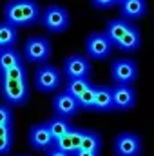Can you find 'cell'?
Masks as SVG:
<instances>
[{
  "mask_svg": "<svg viewBox=\"0 0 154 156\" xmlns=\"http://www.w3.org/2000/svg\"><path fill=\"white\" fill-rule=\"evenodd\" d=\"M40 5L35 0H9L4 7V22L15 27H27L40 22Z\"/></svg>",
  "mask_w": 154,
  "mask_h": 156,
  "instance_id": "obj_1",
  "label": "cell"
},
{
  "mask_svg": "<svg viewBox=\"0 0 154 156\" xmlns=\"http://www.w3.org/2000/svg\"><path fill=\"white\" fill-rule=\"evenodd\" d=\"M40 24L49 33H64L71 24V16L62 5H47L40 13Z\"/></svg>",
  "mask_w": 154,
  "mask_h": 156,
  "instance_id": "obj_2",
  "label": "cell"
},
{
  "mask_svg": "<svg viewBox=\"0 0 154 156\" xmlns=\"http://www.w3.org/2000/svg\"><path fill=\"white\" fill-rule=\"evenodd\" d=\"M53 55V45L47 37H31L24 45V60L29 64H47Z\"/></svg>",
  "mask_w": 154,
  "mask_h": 156,
  "instance_id": "obj_3",
  "label": "cell"
},
{
  "mask_svg": "<svg viewBox=\"0 0 154 156\" xmlns=\"http://www.w3.org/2000/svg\"><path fill=\"white\" fill-rule=\"evenodd\" d=\"M62 83V71L53 64H42L35 71V87L40 93H53Z\"/></svg>",
  "mask_w": 154,
  "mask_h": 156,
  "instance_id": "obj_4",
  "label": "cell"
},
{
  "mask_svg": "<svg viewBox=\"0 0 154 156\" xmlns=\"http://www.w3.org/2000/svg\"><path fill=\"white\" fill-rule=\"evenodd\" d=\"M0 93H2V98L5 100V104H9V105H24L29 100L27 82L0 78Z\"/></svg>",
  "mask_w": 154,
  "mask_h": 156,
  "instance_id": "obj_5",
  "label": "cell"
},
{
  "mask_svg": "<svg viewBox=\"0 0 154 156\" xmlns=\"http://www.w3.org/2000/svg\"><path fill=\"white\" fill-rule=\"evenodd\" d=\"M111 76L118 85H131L138 78V66L131 58H118L111 66Z\"/></svg>",
  "mask_w": 154,
  "mask_h": 156,
  "instance_id": "obj_6",
  "label": "cell"
},
{
  "mask_svg": "<svg viewBox=\"0 0 154 156\" xmlns=\"http://www.w3.org/2000/svg\"><path fill=\"white\" fill-rule=\"evenodd\" d=\"M114 47L111 45V42L107 40L105 33H91L85 40V53L89 58L93 60H105L111 56V51Z\"/></svg>",
  "mask_w": 154,
  "mask_h": 156,
  "instance_id": "obj_7",
  "label": "cell"
},
{
  "mask_svg": "<svg viewBox=\"0 0 154 156\" xmlns=\"http://www.w3.org/2000/svg\"><path fill=\"white\" fill-rule=\"evenodd\" d=\"M62 75H65L67 80H75V78H83L89 80L91 76V62L87 56L83 55H71L64 60V69Z\"/></svg>",
  "mask_w": 154,
  "mask_h": 156,
  "instance_id": "obj_8",
  "label": "cell"
},
{
  "mask_svg": "<svg viewBox=\"0 0 154 156\" xmlns=\"http://www.w3.org/2000/svg\"><path fill=\"white\" fill-rule=\"evenodd\" d=\"M116 156H140L142 154V138L134 133H120L114 140Z\"/></svg>",
  "mask_w": 154,
  "mask_h": 156,
  "instance_id": "obj_9",
  "label": "cell"
},
{
  "mask_svg": "<svg viewBox=\"0 0 154 156\" xmlns=\"http://www.w3.org/2000/svg\"><path fill=\"white\" fill-rule=\"evenodd\" d=\"M53 111H54V116L71 120L80 113V105L75 96H71L67 91H62L53 98Z\"/></svg>",
  "mask_w": 154,
  "mask_h": 156,
  "instance_id": "obj_10",
  "label": "cell"
},
{
  "mask_svg": "<svg viewBox=\"0 0 154 156\" xmlns=\"http://www.w3.org/2000/svg\"><path fill=\"white\" fill-rule=\"evenodd\" d=\"M113 94V109L114 111H131L136 104V91L132 85H118L111 87Z\"/></svg>",
  "mask_w": 154,
  "mask_h": 156,
  "instance_id": "obj_11",
  "label": "cell"
},
{
  "mask_svg": "<svg viewBox=\"0 0 154 156\" xmlns=\"http://www.w3.org/2000/svg\"><path fill=\"white\" fill-rule=\"evenodd\" d=\"M53 136L47 131L45 123H37L29 129V145L37 151H47L49 147H53Z\"/></svg>",
  "mask_w": 154,
  "mask_h": 156,
  "instance_id": "obj_12",
  "label": "cell"
},
{
  "mask_svg": "<svg viewBox=\"0 0 154 156\" xmlns=\"http://www.w3.org/2000/svg\"><path fill=\"white\" fill-rule=\"evenodd\" d=\"M118 5H120L121 18L127 22L138 20L147 13V0H121Z\"/></svg>",
  "mask_w": 154,
  "mask_h": 156,
  "instance_id": "obj_13",
  "label": "cell"
},
{
  "mask_svg": "<svg viewBox=\"0 0 154 156\" xmlns=\"http://www.w3.org/2000/svg\"><path fill=\"white\" fill-rule=\"evenodd\" d=\"M82 133H83V129H75V127H73L69 133H65L64 136L56 138V140L53 142V147H56L58 151H64V153H67V154L75 153V151L80 149Z\"/></svg>",
  "mask_w": 154,
  "mask_h": 156,
  "instance_id": "obj_14",
  "label": "cell"
},
{
  "mask_svg": "<svg viewBox=\"0 0 154 156\" xmlns=\"http://www.w3.org/2000/svg\"><path fill=\"white\" fill-rule=\"evenodd\" d=\"M131 26H132V22H127V20H123V18H116V20H109V22H107L103 33H105V37L111 42L113 47L125 37V33L131 29Z\"/></svg>",
  "mask_w": 154,
  "mask_h": 156,
  "instance_id": "obj_15",
  "label": "cell"
},
{
  "mask_svg": "<svg viewBox=\"0 0 154 156\" xmlns=\"http://www.w3.org/2000/svg\"><path fill=\"white\" fill-rule=\"evenodd\" d=\"M93 111H98V113L114 111L113 109L111 87H105V85H96L94 87V105H93Z\"/></svg>",
  "mask_w": 154,
  "mask_h": 156,
  "instance_id": "obj_16",
  "label": "cell"
},
{
  "mask_svg": "<svg viewBox=\"0 0 154 156\" xmlns=\"http://www.w3.org/2000/svg\"><path fill=\"white\" fill-rule=\"evenodd\" d=\"M140 45H142V33H140V29L132 24L131 29L125 33V37L114 45V49L125 51V53H134V51L140 49Z\"/></svg>",
  "mask_w": 154,
  "mask_h": 156,
  "instance_id": "obj_17",
  "label": "cell"
},
{
  "mask_svg": "<svg viewBox=\"0 0 154 156\" xmlns=\"http://www.w3.org/2000/svg\"><path fill=\"white\" fill-rule=\"evenodd\" d=\"M16 42H18V29L7 22H0V47L15 49Z\"/></svg>",
  "mask_w": 154,
  "mask_h": 156,
  "instance_id": "obj_18",
  "label": "cell"
},
{
  "mask_svg": "<svg viewBox=\"0 0 154 156\" xmlns=\"http://www.w3.org/2000/svg\"><path fill=\"white\" fill-rule=\"evenodd\" d=\"M44 123H45L47 131L51 133L53 140H56V138L64 136L65 133H69V131L73 129V125H71V122H69V120H65V118H60V116L49 118V120H47V122H44Z\"/></svg>",
  "mask_w": 154,
  "mask_h": 156,
  "instance_id": "obj_19",
  "label": "cell"
},
{
  "mask_svg": "<svg viewBox=\"0 0 154 156\" xmlns=\"http://www.w3.org/2000/svg\"><path fill=\"white\" fill-rule=\"evenodd\" d=\"M22 62H24V58L16 49H0V75Z\"/></svg>",
  "mask_w": 154,
  "mask_h": 156,
  "instance_id": "obj_20",
  "label": "cell"
},
{
  "mask_svg": "<svg viewBox=\"0 0 154 156\" xmlns=\"http://www.w3.org/2000/svg\"><path fill=\"white\" fill-rule=\"evenodd\" d=\"M80 149L93 151V153H100V149H102V136L96 131H85L83 129L82 142H80Z\"/></svg>",
  "mask_w": 154,
  "mask_h": 156,
  "instance_id": "obj_21",
  "label": "cell"
},
{
  "mask_svg": "<svg viewBox=\"0 0 154 156\" xmlns=\"http://www.w3.org/2000/svg\"><path fill=\"white\" fill-rule=\"evenodd\" d=\"M94 87L96 85H89L76 98L78 105H80V111H93V105H94Z\"/></svg>",
  "mask_w": 154,
  "mask_h": 156,
  "instance_id": "obj_22",
  "label": "cell"
},
{
  "mask_svg": "<svg viewBox=\"0 0 154 156\" xmlns=\"http://www.w3.org/2000/svg\"><path fill=\"white\" fill-rule=\"evenodd\" d=\"M89 85H93L89 80H83V78H75V80H67V87L64 89V91H67L71 96H75L78 98Z\"/></svg>",
  "mask_w": 154,
  "mask_h": 156,
  "instance_id": "obj_23",
  "label": "cell"
},
{
  "mask_svg": "<svg viewBox=\"0 0 154 156\" xmlns=\"http://www.w3.org/2000/svg\"><path fill=\"white\" fill-rule=\"evenodd\" d=\"M0 78H5V80H18V82H27V69H26V66H24V62H22V64H18V66L7 69L5 73H2Z\"/></svg>",
  "mask_w": 154,
  "mask_h": 156,
  "instance_id": "obj_24",
  "label": "cell"
},
{
  "mask_svg": "<svg viewBox=\"0 0 154 156\" xmlns=\"http://www.w3.org/2000/svg\"><path fill=\"white\" fill-rule=\"evenodd\" d=\"M13 147V136H0V156L9 154Z\"/></svg>",
  "mask_w": 154,
  "mask_h": 156,
  "instance_id": "obj_25",
  "label": "cell"
},
{
  "mask_svg": "<svg viewBox=\"0 0 154 156\" xmlns=\"http://www.w3.org/2000/svg\"><path fill=\"white\" fill-rule=\"evenodd\" d=\"M11 120H13V113H11V109H9L7 105H2V104H0V125H4V123H11Z\"/></svg>",
  "mask_w": 154,
  "mask_h": 156,
  "instance_id": "obj_26",
  "label": "cell"
},
{
  "mask_svg": "<svg viewBox=\"0 0 154 156\" xmlns=\"http://www.w3.org/2000/svg\"><path fill=\"white\" fill-rule=\"evenodd\" d=\"M91 4L96 9H111L113 5H116L114 0H91Z\"/></svg>",
  "mask_w": 154,
  "mask_h": 156,
  "instance_id": "obj_27",
  "label": "cell"
},
{
  "mask_svg": "<svg viewBox=\"0 0 154 156\" xmlns=\"http://www.w3.org/2000/svg\"><path fill=\"white\" fill-rule=\"evenodd\" d=\"M13 134V127H11V123H4V125H0V136H11Z\"/></svg>",
  "mask_w": 154,
  "mask_h": 156,
  "instance_id": "obj_28",
  "label": "cell"
},
{
  "mask_svg": "<svg viewBox=\"0 0 154 156\" xmlns=\"http://www.w3.org/2000/svg\"><path fill=\"white\" fill-rule=\"evenodd\" d=\"M45 156H71V154H67V153H64V151H58L56 147H49V149L45 151Z\"/></svg>",
  "mask_w": 154,
  "mask_h": 156,
  "instance_id": "obj_29",
  "label": "cell"
},
{
  "mask_svg": "<svg viewBox=\"0 0 154 156\" xmlns=\"http://www.w3.org/2000/svg\"><path fill=\"white\" fill-rule=\"evenodd\" d=\"M71 156H100V153H93V151L78 149V151H75V153H71Z\"/></svg>",
  "mask_w": 154,
  "mask_h": 156,
  "instance_id": "obj_30",
  "label": "cell"
},
{
  "mask_svg": "<svg viewBox=\"0 0 154 156\" xmlns=\"http://www.w3.org/2000/svg\"><path fill=\"white\" fill-rule=\"evenodd\" d=\"M120 2H121V0H114V4H116V5H118V4H120Z\"/></svg>",
  "mask_w": 154,
  "mask_h": 156,
  "instance_id": "obj_31",
  "label": "cell"
},
{
  "mask_svg": "<svg viewBox=\"0 0 154 156\" xmlns=\"http://www.w3.org/2000/svg\"><path fill=\"white\" fill-rule=\"evenodd\" d=\"M22 156H27V154H22Z\"/></svg>",
  "mask_w": 154,
  "mask_h": 156,
  "instance_id": "obj_32",
  "label": "cell"
},
{
  "mask_svg": "<svg viewBox=\"0 0 154 156\" xmlns=\"http://www.w3.org/2000/svg\"><path fill=\"white\" fill-rule=\"evenodd\" d=\"M0 49H2V47H0Z\"/></svg>",
  "mask_w": 154,
  "mask_h": 156,
  "instance_id": "obj_33",
  "label": "cell"
}]
</instances>
